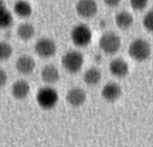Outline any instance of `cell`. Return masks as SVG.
Segmentation results:
<instances>
[{
  "label": "cell",
  "mask_w": 153,
  "mask_h": 147,
  "mask_svg": "<svg viewBox=\"0 0 153 147\" xmlns=\"http://www.w3.org/2000/svg\"><path fill=\"white\" fill-rule=\"evenodd\" d=\"M128 54L132 59L137 62L146 61L151 56V45L145 39L137 38L130 43Z\"/></svg>",
  "instance_id": "6da1fadb"
},
{
  "label": "cell",
  "mask_w": 153,
  "mask_h": 147,
  "mask_svg": "<svg viewBox=\"0 0 153 147\" xmlns=\"http://www.w3.org/2000/svg\"><path fill=\"white\" fill-rule=\"evenodd\" d=\"M36 100L38 105L43 109H51L57 105L59 101V94L53 87L44 86L38 90L36 96Z\"/></svg>",
  "instance_id": "7a4b0ae2"
},
{
  "label": "cell",
  "mask_w": 153,
  "mask_h": 147,
  "mask_svg": "<svg viewBox=\"0 0 153 147\" xmlns=\"http://www.w3.org/2000/svg\"><path fill=\"white\" fill-rule=\"evenodd\" d=\"M61 63L63 68L69 74H76L82 69L84 64V57L78 51H69L62 57Z\"/></svg>",
  "instance_id": "3957f363"
},
{
  "label": "cell",
  "mask_w": 153,
  "mask_h": 147,
  "mask_svg": "<svg viewBox=\"0 0 153 147\" xmlns=\"http://www.w3.org/2000/svg\"><path fill=\"white\" fill-rule=\"evenodd\" d=\"M99 46L107 55H114L122 46L121 38L115 33L107 32L101 36L99 40Z\"/></svg>",
  "instance_id": "277c9868"
},
{
  "label": "cell",
  "mask_w": 153,
  "mask_h": 147,
  "mask_svg": "<svg viewBox=\"0 0 153 147\" xmlns=\"http://www.w3.org/2000/svg\"><path fill=\"white\" fill-rule=\"evenodd\" d=\"M70 37H71V41L74 45L85 47L91 42L92 32L89 26L86 24H78L71 30Z\"/></svg>",
  "instance_id": "5b68a950"
},
{
  "label": "cell",
  "mask_w": 153,
  "mask_h": 147,
  "mask_svg": "<svg viewBox=\"0 0 153 147\" xmlns=\"http://www.w3.org/2000/svg\"><path fill=\"white\" fill-rule=\"evenodd\" d=\"M35 51L41 58H44V59L51 58L57 53V44L53 39H39L35 44Z\"/></svg>",
  "instance_id": "8992f818"
},
{
  "label": "cell",
  "mask_w": 153,
  "mask_h": 147,
  "mask_svg": "<svg viewBox=\"0 0 153 147\" xmlns=\"http://www.w3.org/2000/svg\"><path fill=\"white\" fill-rule=\"evenodd\" d=\"M76 11L81 17L91 18L98 12V4L96 0H79L76 2Z\"/></svg>",
  "instance_id": "52a82bcc"
},
{
  "label": "cell",
  "mask_w": 153,
  "mask_h": 147,
  "mask_svg": "<svg viewBox=\"0 0 153 147\" xmlns=\"http://www.w3.org/2000/svg\"><path fill=\"white\" fill-rule=\"evenodd\" d=\"M122 93H123V90H122V87L119 83L108 82L102 88L101 95H102L103 99L107 102H115L121 98Z\"/></svg>",
  "instance_id": "ba28073f"
},
{
  "label": "cell",
  "mask_w": 153,
  "mask_h": 147,
  "mask_svg": "<svg viewBox=\"0 0 153 147\" xmlns=\"http://www.w3.org/2000/svg\"><path fill=\"white\" fill-rule=\"evenodd\" d=\"M86 93L80 87L70 88L66 94V101L72 107H80L85 103L86 101Z\"/></svg>",
  "instance_id": "9c48e42d"
},
{
  "label": "cell",
  "mask_w": 153,
  "mask_h": 147,
  "mask_svg": "<svg viewBox=\"0 0 153 147\" xmlns=\"http://www.w3.org/2000/svg\"><path fill=\"white\" fill-rule=\"evenodd\" d=\"M109 72L117 78H124L129 72V65L122 58H115L109 64Z\"/></svg>",
  "instance_id": "30bf717a"
},
{
  "label": "cell",
  "mask_w": 153,
  "mask_h": 147,
  "mask_svg": "<svg viewBox=\"0 0 153 147\" xmlns=\"http://www.w3.org/2000/svg\"><path fill=\"white\" fill-rule=\"evenodd\" d=\"M36 67V62L30 56L22 55L16 61V69L21 75H30Z\"/></svg>",
  "instance_id": "8fae6325"
},
{
  "label": "cell",
  "mask_w": 153,
  "mask_h": 147,
  "mask_svg": "<svg viewBox=\"0 0 153 147\" xmlns=\"http://www.w3.org/2000/svg\"><path fill=\"white\" fill-rule=\"evenodd\" d=\"M30 86L25 80H18L12 85V95L17 100H23L30 95Z\"/></svg>",
  "instance_id": "7c38bea8"
},
{
  "label": "cell",
  "mask_w": 153,
  "mask_h": 147,
  "mask_svg": "<svg viewBox=\"0 0 153 147\" xmlns=\"http://www.w3.org/2000/svg\"><path fill=\"white\" fill-rule=\"evenodd\" d=\"M41 79L47 84H55L59 81L60 72L53 64H47L41 70Z\"/></svg>",
  "instance_id": "4fadbf2b"
},
{
  "label": "cell",
  "mask_w": 153,
  "mask_h": 147,
  "mask_svg": "<svg viewBox=\"0 0 153 147\" xmlns=\"http://www.w3.org/2000/svg\"><path fill=\"white\" fill-rule=\"evenodd\" d=\"M115 24L121 30H128L133 25V16L127 11H121L115 16Z\"/></svg>",
  "instance_id": "5bb4252c"
},
{
  "label": "cell",
  "mask_w": 153,
  "mask_h": 147,
  "mask_svg": "<svg viewBox=\"0 0 153 147\" xmlns=\"http://www.w3.org/2000/svg\"><path fill=\"white\" fill-rule=\"evenodd\" d=\"M102 79V72L98 67H90L84 72L83 80L87 85H97Z\"/></svg>",
  "instance_id": "9a60e30c"
},
{
  "label": "cell",
  "mask_w": 153,
  "mask_h": 147,
  "mask_svg": "<svg viewBox=\"0 0 153 147\" xmlns=\"http://www.w3.org/2000/svg\"><path fill=\"white\" fill-rule=\"evenodd\" d=\"M14 12L20 18H28L33 14V7L26 0H18L14 5Z\"/></svg>",
  "instance_id": "2e32d148"
},
{
  "label": "cell",
  "mask_w": 153,
  "mask_h": 147,
  "mask_svg": "<svg viewBox=\"0 0 153 147\" xmlns=\"http://www.w3.org/2000/svg\"><path fill=\"white\" fill-rule=\"evenodd\" d=\"M17 35L21 40H24V41L30 40V39L35 36L34 25L30 24V23H27V22L21 23L19 26H18Z\"/></svg>",
  "instance_id": "e0dca14e"
},
{
  "label": "cell",
  "mask_w": 153,
  "mask_h": 147,
  "mask_svg": "<svg viewBox=\"0 0 153 147\" xmlns=\"http://www.w3.org/2000/svg\"><path fill=\"white\" fill-rule=\"evenodd\" d=\"M13 15L7 7L0 11V28H10L13 24Z\"/></svg>",
  "instance_id": "ac0fdd59"
},
{
  "label": "cell",
  "mask_w": 153,
  "mask_h": 147,
  "mask_svg": "<svg viewBox=\"0 0 153 147\" xmlns=\"http://www.w3.org/2000/svg\"><path fill=\"white\" fill-rule=\"evenodd\" d=\"M13 55V47L10 43L1 41L0 42V61H5Z\"/></svg>",
  "instance_id": "d6986e66"
},
{
  "label": "cell",
  "mask_w": 153,
  "mask_h": 147,
  "mask_svg": "<svg viewBox=\"0 0 153 147\" xmlns=\"http://www.w3.org/2000/svg\"><path fill=\"white\" fill-rule=\"evenodd\" d=\"M143 25L149 33L153 34V7L146 13L143 18Z\"/></svg>",
  "instance_id": "ffe728a7"
},
{
  "label": "cell",
  "mask_w": 153,
  "mask_h": 147,
  "mask_svg": "<svg viewBox=\"0 0 153 147\" xmlns=\"http://www.w3.org/2000/svg\"><path fill=\"white\" fill-rule=\"evenodd\" d=\"M149 0H130V5L135 11H143L147 7Z\"/></svg>",
  "instance_id": "44dd1931"
},
{
  "label": "cell",
  "mask_w": 153,
  "mask_h": 147,
  "mask_svg": "<svg viewBox=\"0 0 153 147\" xmlns=\"http://www.w3.org/2000/svg\"><path fill=\"white\" fill-rule=\"evenodd\" d=\"M7 74L3 68H0V87H3V86L7 84Z\"/></svg>",
  "instance_id": "7402d4cb"
},
{
  "label": "cell",
  "mask_w": 153,
  "mask_h": 147,
  "mask_svg": "<svg viewBox=\"0 0 153 147\" xmlns=\"http://www.w3.org/2000/svg\"><path fill=\"white\" fill-rule=\"evenodd\" d=\"M104 3L109 7H117L121 3L122 0H103Z\"/></svg>",
  "instance_id": "603a6c76"
},
{
  "label": "cell",
  "mask_w": 153,
  "mask_h": 147,
  "mask_svg": "<svg viewBox=\"0 0 153 147\" xmlns=\"http://www.w3.org/2000/svg\"><path fill=\"white\" fill-rule=\"evenodd\" d=\"M5 9V2H4V0H0V11L1 10Z\"/></svg>",
  "instance_id": "cb8c5ba5"
}]
</instances>
